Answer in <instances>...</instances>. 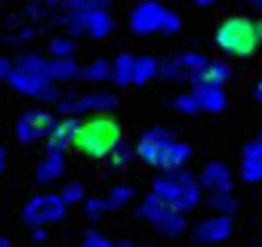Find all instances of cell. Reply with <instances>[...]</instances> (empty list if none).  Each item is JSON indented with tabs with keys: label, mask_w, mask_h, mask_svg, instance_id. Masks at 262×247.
I'll return each mask as SVG.
<instances>
[{
	"label": "cell",
	"mask_w": 262,
	"mask_h": 247,
	"mask_svg": "<svg viewBox=\"0 0 262 247\" xmlns=\"http://www.w3.org/2000/svg\"><path fill=\"white\" fill-rule=\"evenodd\" d=\"M216 47L225 56H237L247 59L256 53L259 37H256V22L247 16H228L219 28H216Z\"/></svg>",
	"instance_id": "obj_3"
},
{
	"label": "cell",
	"mask_w": 262,
	"mask_h": 247,
	"mask_svg": "<svg viewBox=\"0 0 262 247\" xmlns=\"http://www.w3.org/2000/svg\"><path fill=\"white\" fill-rule=\"evenodd\" d=\"M198 7H213V4H219V0H194Z\"/></svg>",
	"instance_id": "obj_39"
},
{
	"label": "cell",
	"mask_w": 262,
	"mask_h": 247,
	"mask_svg": "<svg viewBox=\"0 0 262 247\" xmlns=\"http://www.w3.org/2000/svg\"><path fill=\"white\" fill-rule=\"evenodd\" d=\"M65 210L68 204L62 201V195H53V192H43V195H34L25 210H22V222L28 229H47L53 222H62L65 219Z\"/></svg>",
	"instance_id": "obj_4"
},
{
	"label": "cell",
	"mask_w": 262,
	"mask_h": 247,
	"mask_svg": "<svg viewBox=\"0 0 262 247\" xmlns=\"http://www.w3.org/2000/svg\"><path fill=\"white\" fill-rule=\"evenodd\" d=\"M244 4H250V7H256V10H262V0H244Z\"/></svg>",
	"instance_id": "obj_42"
},
{
	"label": "cell",
	"mask_w": 262,
	"mask_h": 247,
	"mask_svg": "<svg viewBox=\"0 0 262 247\" xmlns=\"http://www.w3.org/2000/svg\"><path fill=\"white\" fill-rule=\"evenodd\" d=\"M191 96L198 99L201 111H210V114H219V111L228 105V96H225V90H222V87H216V84H194Z\"/></svg>",
	"instance_id": "obj_14"
},
{
	"label": "cell",
	"mask_w": 262,
	"mask_h": 247,
	"mask_svg": "<svg viewBox=\"0 0 262 247\" xmlns=\"http://www.w3.org/2000/svg\"><path fill=\"white\" fill-rule=\"evenodd\" d=\"M62 201L71 207V204H83L86 201V192H83V182H77V179H68L65 186H62Z\"/></svg>",
	"instance_id": "obj_27"
},
{
	"label": "cell",
	"mask_w": 262,
	"mask_h": 247,
	"mask_svg": "<svg viewBox=\"0 0 262 247\" xmlns=\"http://www.w3.org/2000/svg\"><path fill=\"white\" fill-rule=\"evenodd\" d=\"M170 139H173V136H170L164 127H155V130L142 133V139H139V146H136V158H139L142 164H148V167H158V164H161V155H164V146H167Z\"/></svg>",
	"instance_id": "obj_10"
},
{
	"label": "cell",
	"mask_w": 262,
	"mask_h": 247,
	"mask_svg": "<svg viewBox=\"0 0 262 247\" xmlns=\"http://www.w3.org/2000/svg\"><path fill=\"white\" fill-rule=\"evenodd\" d=\"M133 195H136V189L129 182H117V186H111L105 204H108V210H120V207H126L129 201H133Z\"/></svg>",
	"instance_id": "obj_22"
},
{
	"label": "cell",
	"mask_w": 262,
	"mask_h": 247,
	"mask_svg": "<svg viewBox=\"0 0 262 247\" xmlns=\"http://www.w3.org/2000/svg\"><path fill=\"white\" fill-rule=\"evenodd\" d=\"M207 204L213 213H222V216H231L237 210V198H231V192H210Z\"/></svg>",
	"instance_id": "obj_24"
},
{
	"label": "cell",
	"mask_w": 262,
	"mask_h": 247,
	"mask_svg": "<svg viewBox=\"0 0 262 247\" xmlns=\"http://www.w3.org/2000/svg\"><path fill=\"white\" fill-rule=\"evenodd\" d=\"M256 99H259V102H262V80H259V84H256Z\"/></svg>",
	"instance_id": "obj_43"
},
{
	"label": "cell",
	"mask_w": 262,
	"mask_h": 247,
	"mask_svg": "<svg viewBox=\"0 0 262 247\" xmlns=\"http://www.w3.org/2000/svg\"><path fill=\"white\" fill-rule=\"evenodd\" d=\"M228 77H231V68H228V62H207V68L201 71V74H194V77H188L191 84H216V87H225L228 84Z\"/></svg>",
	"instance_id": "obj_17"
},
{
	"label": "cell",
	"mask_w": 262,
	"mask_h": 247,
	"mask_svg": "<svg viewBox=\"0 0 262 247\" xmlns=\"http://www.w3.org/2000/svg\"><path fill=\"white\" fill-rule=\"evenodd\" d=\"M114 244H117V247H136L133 241H126V238H123V241H114Z\"/></svg>",
	"instance_id": "obj_40"
},
{
	"label": "cell",
	"mask_w": 262,
	"mask_h": 247,
	"mask_svg": "<svg viewBox=\"0 0 262 247\" xmlns=\"http://www.w3.org/2000/svg\"><path fill=\"white\" fill-rule=\"evenodd\" d=\"M80 77H83L86 84H102V80H111V62L96 59V62H90L86 68H80Z\"/></svg>",
	"instance_id": "obj_23"
},
{
	"label": "cell",
	"mask_w": 262,
	"mask_h": 247,
	"mask_svg": "<svg viewBox=\"0 0 262 247\" xmlns=\"http://www.w3.org/2000/svg\"><path fill=\"white\" fill-rule=\"evenodd\" d=\"M56 120H59V117H56L53 111L31 108V111H25V114L19 117V123H16V136H19V142H40V139H47V136L53 133Z\"/></svg>",
	"instance_id": "obj_8"
},
{
	"label": "cell",
	"mask_w": 262,
	"mask_h": 247,
	"mask_svg": "<svg viewBox=\"0 0 262 247\" xmlns=\"http://www.w3.org/2000/svg\"><path fill=\"white\" fill-rule=\"evenodd\" d=\"M198 182L207 192H231V170L222 161H207L201 176H198Z\"/></svg>",
	"instance_id": "obj_13"
},
{
	"label": "cell",
	"mask_w": 262,
	"mask_h": 247,
	"mask_svg": "<svg viewBox=\"0 0 262 247\" xmlns=\"http://www.w3.org/2000/svg\"><path fill=\"white\" fill-rule=\"evenodd\" d=\"M256 37H259V44H262V19L256 22Z\"/></svg>",
	"instance_id": "obj_41"
},
{
	"label": "cell",
	"mask_w": 262,
	"mask_h": 247,
	"mask_svg": "<svg viewBox=\"0 0 262 247\" xmlns=\"http://www.w3.org/2000/svg\"><path fill=\"white\" fill-rule=\"evenodd\" d=\"M133 161H136V146H126V142H120V146L108 155V164H111V167H117V170L129 167Z\"/></svg>",
	"instance_id": "obj_25"
},
{
	"label": "cell",
	"mask_w": 262,
	"mask_h": 247,
	"mask_svg": "<svg viewBox=\"0 0 262 247\" xmlns=\"http://www.w3.org/2000/svg\"><path fill=\"white\" fill-rule=\"evenodd\" d=\"M62 25L68 28V37L86 34V37H93V40H102V37L111 34L114 19L108 16V10H90V13H68Z\"/></svg>",
	"instance_id": "obj_7"
},
{
	"label": "cell",
	"mask_w": 262,
	"mask_h": 247,
	"mask_svg": "<svg viewBox=\"0 0 262 247\" xmlns=\"http://www.w3.org/2000/svg\"><path fill=\"white\" fill-rule=\"evenodd\" d=\"M188 158H191V146L188 142H179V139H170L164 146V155H161L158 170H179V167L188 164Z\"/></svg>",
	"instance_id": "obj_16"
},
{
	"label": "cell",
	"mask_w": 262,
	"mask_h": 247,
	"mask_svg": "<svg viewBox=\"0 0 262 247\" xmlns=\"http://www.w3.org/2000/svg\"><path fill=\"white\" fill-rule=\"evenodd\" d=\"M123 142V127L111 114H90L80 117L74 149L86 158H108L117 146Z\"/></svg>",
	"instance_id": "obj_1"
},
{
	"label": "cell",
	"mask_w": 262,
	"mask_h": 247,
	"mask_svg": "<svg viewBox=\"0 0 262 247\" xmlns=\"http://www.w3.org/2000/svg\"><path fill=\"white\" fill-rule=\"evenodd\" d=\"M16 65H19V68H28V71H37V74H47V68H50V62H47L43 56H37V53H22ZM47 77H50V74H47Z\"/></svg>",
	"instance_id": "obj_29"
},
{
	"label": "cell",
	"mask_w": 262,
	"mask_h": 247,
	"mask_svg": "<svg viewBox=\"0 0 262 247\" xmlns=\"http://www.w3.org/2000/svg\"><path fill=\"white\" fill-rule=\"evenodd\" d=\"M161 74V62L155 59V56H139L136 59V65H133V84H148L151 77H158Z\"/></svg>",
	"instance_id": "obj_21"
},
{
	"label": "cell",
	"mask_w": 262,
	"mask_h": 247,
	"mask_svg": "<svg viewBox=\"0 0 262 247\" xmlns=\"http://www.w3.org/2000/svg\"><path fill=\"white\" fill-rule=\"evenodd\" d=\"M228 235H231V216H222V213H213L194 225V238L201 244H219Z\"/></svg>",
	"instance_id": "obj_11"
},
{
	"label": "cell",
	"mask_w": 262,
	"mask_h": 247,
	"mask_svg": "<svg viewBox=\"0 0 262 247\" xmlns=\"http://www.w3.org/2000/svg\"><path fill=\"white\" fill-rule=\"evenodd\" d=\"M161 77L179 84V80H188V71L182 68V62H179V56H176V59H164V62H161Z\"/></svg>",
	"instance_id": "obj_26"
},
{
	"label": "cell",
	"mask_w": 262,
	"mask_h": 247,
	"mask_svg": "<svg viewBox=\"0 0 262 247\" xmlns=\"http://www.w3.org/2000/svg\"><path fill=\"white\" fill-rule=\"evenodd\" d=\"M179 62H182V68L188 71V77H194V74H201L204 68H207V56H201V53H182L179 56Z\"/></svg>",
	"instance_id": "obj_28"
},
{
	"label": "cell",
	"mask_w": 262,
	"mask_h": 247,
	"mask_svg": "<svg viewBox=\"0 0 262 247\" xmlns=\"http://www.w3.org/2000/svg\"><path fill=\"white\" fill-rule=\"evenodd\" d=\"M80 247H117V244L108 235H102V232H86L83 241H80Z\"/></svg>",
	"instance_id": "obj_33"
},
{
	"label": "cell",
	"mask_w": 262,
	"mask_h": 247,
	"mask_svg": "<svg viewBox=\"0 0 262 247\" xmlns=\"http://www.w3.org/2000/svg\"><path fill=\"white\" fill-rule=\"evenodd\" d=\"M176 111H182V114H198L201 105H198V99H194L191 93H182V96H176Z\"/></svg>",
	"instance_id": "obj_35"
},
{
	"label": "cell",
	"mask_w": 262,
	"mask_h": 247,
	"mask_svg": "<svg viewBox=\"0 0 262 247\" xmlns=\"http://www.w3.org/2000/svg\"><path fill=\"white\" fill-rule=\"evenodd\" d=\"M133 65H136V56L120 53V56L111 62V80H114L117 87H129V84H133Z\"/></svg>",
	"instance_id": "obj_20"
},
{
	"label": "cell",
	"mask_w": 262,
	"mask_h": 247,
	"mask_svg": "<svg viewBox=\"0 0 262 247\" xmlns=\"http://www.w3.org/2000/svg\"><path fill=\"white\" fill-rule=\"evenodd\" d=\"M31 238H34V244H43L47 241V229H31Z\"/></svg>",
	"instance_id": "obj_36"
},
{
	"label": "cell",
	"mask_w": 262,
	"mask_h": 247,
	"mask_svg": "<svg viewBox=\"0 0 262 247\" xmlns=\"http://www.w3.org/2000/svg\"><path fill=\"white\" fill-rule=\"evenodd\" d=\"M151 195L164 204V207H173L179 213H188L201 204V182L198 176H191L185 167L179 170H164L161 176H155L151 182Z\"/></svg>",
	"instance_id": "obj_2"
},
{
	"label": "cell",
	"mask_w": 262,
	"mask_h": 247,
	"mask_svg": "<svg viewBox=\"0 0 262 247\" xmlns=\"http://www.w3.org/2000/svg\"><path fill=\"white\" fill-rule=\"evenodd\" d=\"M179 31H182V19H179L173 10H164V19H161V31H158V34L173 37V34H179Z\"/></svg>",
	"instance_id": "obj_31"
},
{
	"label": "cell",
	"mask_w": 262,
	"mask_h": 247,
	"mask_svg": "<svg viewBox=\"0 0 262 247\" xmlns=\"http://www.w3.org/2000/svg\"><path fill=\"white\" fill-rule=\"evenodd\" d=\"M0 247H13V244H10V238H4V235H0Z\"/></svg>",
	"instance_id": "obj_44"
},
{
	"label": "cell",
	"mask_w": 262,
	"mask_h": 247,
	"mask_svg": "<svg viewBox=\"0 0 262 247\" xmlns=\"http://www.w3.org/2000/svg\"><path fill=\"white\" fill-rule=\"evenodd\" d=\"M77 123H80V117H59V120H56V127H53V133L43 139V142H47V152H59V155H65V149H74Z\"/></svg>",
	"instance_id": "obj_12"
},
{
	"label": "cell",
	"mask_w": 262,
	"mask_h": 247,
	"mask_svg": "<svg viewBox=\"0 0 262 247\" xmlns=\"http://www.w3.org/2000/svg\"><path fill=\"white\" fill-rule=\"evenodd\" d=\"M83 213H86L90 219H102V216L108 213L105 198H86V201H83Z\"/></svg>",
	"instance_id": "obj_32"
},
{
	"label": "cell",
	"mask_w": 262,
	"mask_h": 247,
	"mask_svg": "<svg viewBox=\"0 0 262 247\" xmlns=\"http://www.w3.org/2000/svg\"><path fill=\"white\" fill-rule=\"evenodd\" d=\"M7 84L16 93L34 96V99H43V102H59V93H56V87H53V80L47 74H37V71H28V68L13 65L10 74H7Z\"/></svg>",
	"instance_id": "obj_6"
},
{
	"label": "cell",
	"mask_w": 262,
	"mask_h": 247,
	"mask_svg": "<svg viewBox=\"0 0 262 247\" xmlns=\"http://www.w3.org/2000/svg\"><path fill=\"white\" fill-rule=\"evenodd\" d=\"M34 37V25H22L19 31H10L7 34V44H16V47H25L28 40Z\"/></svg>",
	"instance_id": "obj_34"
},
{
	"label": "cell",
	"mask_w": 262,
	"mask_h": 247,
	"mask_svg": "<svg viewBox=\"0 0 262 247\" xmlns=\"http://www.w3.org/2000/svg\"><path fill=\"white\" fill-rule=\"evenodd\" d=\"M164 10H167V7H161L158 0L136 4L133 13H129V28H133V34H158V31H161Z\"/></svg>",
	"instance_id": "obj_9"
},
{
	"label": "cell",
	"mask_w": 262,
	"mask_h": 247,
	"mask_svg": "<svg viewBox=\"0 0 262 247\" xmlns=\"http://www.w3.org/2000/svg\"><path fill=\"white\" fill-rule=\"evenodd\" d=\"M136 216L148 219V222H151L161 235H167V238H176V235L185 232V213H179V210H173V207H164L155 195H148V198L139 204Z\"/></svg>",
	"instance_id": "obj_5"
},
{
	"label": "cell",
	"mask_w": 262,
	"mask_h": 247,
	"mask_svg": "<svg viewBox=\"0 0 262 247\" xmlns=\"http://www.w3.org/2000/svg\"><path fill=\"white\" fill-rule=\"evenodd\" d=\"M0 4H10V0H0Z\"/></svg>",
	"instance_id": "obj_45"
},
{
	"label": "cell",
	"mask_w": 262,
	"mask_h": 247,
	"mask_svg": "<svg viewBox=\"0 0 262 247\" xmlns=\"http://www.w3.org/2000/svg\"><path fill=\"white\" fill-rule=\"evenodd\" d=\"M241 179L262 182V142H247L241 152Z\"/></svg>",
	"instance_id": "obj_15"
},
{
	"label": "cell",
	"mask_w": 262,
	"mask_h": 247,
	"mask_svg": "<svg viewBox=\"0 0 262 247\" xmlns=\"http://www.w3.org/2000/svg\"><path fill=\"white\" fill-rule=\"evenodd\" d=\"M65 173V155L59 152H47L37 164V182H53Z\"/></svg>",
	"instance_id": "obj_18"
},
{
	"label": "cell",
	"mask_w": 262,
	"mask_h": 247,
	"mask_svg": "<svg viewBox=\"0 0 262 247\" xmlns=\"http://www.w3.org/2000/svg\"><path fill=\"white\" fill-rule=\"evenodd\" d=\"M50 53H53V59H74V40L71 37H53Z\"/></svg>",
	"instance_id": "obj_30"
},
{
	"label": "cell",
	"mask_w": 262,
	"mask_h": 247,
	"mask_svg": "<svg viewBox=\"0 0 262 247\" xmlns=\"http://www.w3.org/2000/svg\"><path fill=\"white\" fill-rule=\"evenodd\" d=\"M136 4H145V0H136Z\"/></svg>",
	"instance_id": "obj_46"
},
{
	"label": "cell",
	"mask_w": 262,
	"mask_h": 247,
	"mask_svg": "<svg viewBox=\"0 0 262 247\" xmlns=\"http://www.w3.org/2000/svg\"><path fill=\"white\" fill-rule=\"evenodd\" d=\"M47 74H50V80H53V84H68V80L80 77V68H77V62H74V59H50Z\"/></svg>",
	"instance_id": "obj_19"
},
{
	"label": "cell",
	"mask_w": 262,
	"mask_h": 247,
	"mask_svg": "<svg viewBox=\"0 0 262 247\" xmlns=\"http://www.w3.org/2000/svg\"><path fill=\"white\" fill-rule=\"evenodd\" d=\"M259 142H262V133H259Z\"/></svg>",
	"instance_id": "obj_47"
},
{
	"label": "cell",
	"mask_w": 262,
	"mask_h": 247,
	"mask_svg": "<svg viewBox=\"0 0 262 247\" xmlns=\"http://www.w3.org/2000/svg\"><path fill=\"white\" fill-rule=\"evenodd\" d=\"M10 68H13V65H10V62H7L4 56H0V80H7V74H10Z\"/></svg>",
	"instance_id": "obj_37"
},
{
	"label": "cell",
	"mask_w": 262,
	"mask_h": 247,
	"mask_svg": "<svg viewBox=\"0 0 262 247\" xmlns=\"http://www.w3.org/2000/svg\"><path fill=\"white\" fill-rule=\"evenodd\" d=\"M4 170H7V149L0 146V173H4Z\"/></svg>",
	"instance_id": "obj_38"
}]
</instances>
